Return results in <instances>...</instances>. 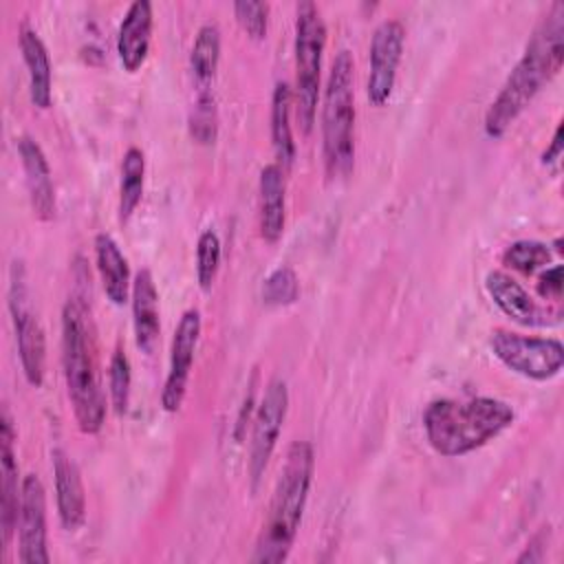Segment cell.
Returning <instances> with one entry per match:
<instances>
[{
	"instance_id": "1",
	"label": "cell",
	"mask_w": 564,
	"mask_h": 564,
	"mask_svg": "<svg viewBox=\"0 0 564 564\" xmlns=\"http://www.w3.org/2000/svg\"><path fill=\"white\" fill-rule=\"evenodd\" d=\"M564 59V2H553L533 29L518 64L485 112V134L500 139L522 115L540 88L551 82Z\"/></svg>"
},
{
	"instance_id": "2",
	"label": "cell",
	"mask_w": 564,
	"mask_h": 564,
	"mask_svg": "<svg viewBox=\"0 0 564 564\" xmlns=\"http://www.w3.org/2000/svg\"><path fill=\"white\" fill-rule=\"evenodd\" d=\"M62 366L77 427L84 434H97L106 421V397L99 381L90 311L75 295L62 308Z\"/></svg>"
},
{
	"instance_id": "3",
	"label": "cell",
	"mask_w": 564,
	"mask_h": 564,
	"mask_svg": "<svg viewBox=\"0 0 564 564\" xmlns=\"http://www.w3.org/2000/svg\"><path fill=\"white\" fill-rule=\"evenodd\" d=\"M513 408L494 397L436 399L423 412L430 447L441 456H465L513 423Z\"/></svg>"
},
{
	"instance_id": "4",
	"label": "cell",
	"mask_w": 564,
	"mask_h": 564,
	"mask_svg": "<svg viewBox=\"0 0 564 564\" xmlns=\"http://www.w3.org/2000/svg\"><path fill=\"white\" fill-rule=\"evenodd\" d=\"M313 467V445L308 441H293L286 449V458L273 489L267 520L256 540L251 562L278 564L289 557L308 500Z\"/></svg>"
},
{
	"instance_id": "5",
	"label": "cell",
	"mask_w": 564,
	"mask_h": 564,
	"mask_svg": "<svg viewBox=\"0 0 564 564\" xmlns=\"http://www.w3.org/2000/svg\"><path fill=\"white\" fill-rule=\"evenodd\" d=\"M352 55L339 51L333 59L322 101V152L330 178H344L355 163V90Z\"/></svg>"
},
{
	"instance_id": "6",
	"label": "cell",
	"mask_w": 564,
	"mask_h": 564,
	"mask_svg": "<svg viewBox=\"0 0 564 564\" xmlns=\"http://www.w3.org/2000/svg\"><path fill=\"white\" fill-rule=\"evenodd\" d=\"M326 48V24L315 2H300L295 15V93L293 112L302 134L315 123L319 99L322 55Z\"/></svg>"
},
{
	"instance_id": "7",
	"label": "cell",
	"mask_w": 564,
	"mask_h": 564,
	"mask_svg": "<svg viewBox=\"0 0 564 564\" xmlns=\"http://www.w3.org/2000/svg\"><path fill=\"white\" fill-rule=\"evenodd\" d=\"M489 346L509 370L533 381L557 377L564 364V348L555 337H529L498 328L491 333Z\"/></svg>"
},
{
	"instance_id": "8",
	"label": "cell",
	"mask_w": 564,
	"mask_h": 564,
	"mask_svg": "<svg viewBox=\"0 0 564 564\" xmlns=\"http://www.w3.org/2000/svg\"><path fill=\"white\" fill-rule=\"evenodd\" d=\"M9 311H11V319H13L18 355H20L24 379L33 388H40L44 381V372H46V337H44V328H42L40 319L31 311L24 269L20 262H13V267H11Z\"/></svg>"
},
{
	"instance_id": "9",
	"label": "cell",
	"mask_w": 564,
	"mask_h": 564,
	"mask_svg": "<svg viewBox=\"0 0 564 564\" xmlns=\"http://www.w3.org/2000/svg\"><path fill=\"white\" fill-rule=\"evenodd\" d=\"M289 410V388L282 379L269 381L264 397L253 416L251 447H249V478L256 489L269 465V458L278 445L284 419Z\"/></svg>"
},
{
	"instance_id": "10",
	"label": "cell",
	"mask_w": 564,
	"mask_h": 564,
	"mask_svg": "<svg viewBox=\"0 0 564 564\" xmlns=\"http://www.w3.org/2000/svg\"><path fill=\"white\" fill-rule=\"evenodd\" d=\"M403 44H405V26L399 20H383L372 33L366 95H368V101L377 108L386 106L392 97L397 70L403 55Z\"/></svg>"
},
{
	"instance_id": "11",
	"label": "cell",
	"mask_w": 564,
	"mask_h": 564,
	"mask_svg": "<svg viewBox=\"0 0 564 564\" xmlns=\"http://www.w3.org/2000/svg\"><path fill=\"white\" fill-rule=\"evenodd\" d=\"M18 560L24 564H48L46 549V494L37 474L22 478L18 513Z\"/></svg>"
},
{
	"instance_id": "12",
	"label": "cell",
	"mask_w": 564,
	"mask_h": 564,
	"mask_svg": "<svg viewBox=\"0 0 564 564\" xmlns=\"http://www.w3.org/2000/svg\"><path fill=\"white\" fill-rule=\"evenodd\" d=\"M200 313L196 308L185 311L176 324L170 348V368L161 390V408L165 412H178V408L183 405L194 352L200 337Z\"/></svg>"
},
{
	"instance_id": "13",
	"label": "cell",
	"mask_w": 564,
	"mask_h": 564,
	"mask_svg": "<svg viewBox=\"0 0 564 564\" xmlns=\"http://www.w3.org/2000/svg\"><path fill=\"white\" fill-rule=\"evenodd\" d=\"M485 289L494 304L513 322L522 326H533V328H546L555 326L562 319V313L551 306L538 304L529 291L513 280L505 271H489L485 275Z\"/></svg>"
},
{
	"instance_id": "14",
	"label": "cell",
	"mask_w": 564,
	"mask_h": 564,
	"mask_svg": "<svg viewBox=\"0 0 564 564\" xmlns=\"http://www.w3.org/2000/svg\"><path fill=\"white\" fill-rule=\"evenodd\" d=\"M15 432L13 423L9 416V410L2 408V419H0V474H2V496H0V522H2V544L4 551L9 549L13 540V531L18 529V513H20V491H22V480L18 478L20 467L13 449Z\"/></svg>"
},
{
	"instance_id": "15",
	"label": "cell",
	"mask_w": 564,
	"mask_h": 564,
	"mask_svg": "<svg viewBox=\"0 0 564 564\" xmlns=\"http://www.w3.org/2000/svg\"><path fill=\"white\" fill-rule=\"evenodd\" d=\"M18 154L22 161L29 203L33 214L40 220H53L57 212V203H55V185H53V176H51V167L44 150L33 137L24 134L18 139Z\"/></svg>"
},
{
	"instance_id": "16",
	"label": "cell",
	"mask_w": 564,
	"mask_h": 564,
	"mask_svg": "<svg viewBox=\"0 0 564 564\" xmlns=\"http://www.w3.org/2000/svg\"><path fill=\"white\" fill-rule=\"evenodd\" d=\"M57 516L66 531H77L86 520V494L75 460L59 447L51 452Z\"/></svg>"
},
{
	"instance_id": "17",
	"label": "cell",
	"mask_w": 564,
	"mask_h": 564,
	"mask_svg": "<svg viewBox=\"0 0 564 564\" xmlns=\"http://www.w3.org/2000/svg\"><path fill=\"white\" fill-rule=\"evenodd\" d=\"M150 40H152V4L148 0H134L117 33V53L119 62L128 73H137L150 51Z\"/></svg>"
},
{
	"instance_id": "18",
	"label": "cell",
	"mask_w": 564,
	"mask_h": 564,
	"mask_svg": "<svg viewBox=\"0 0 564 564\" xmlns=\"http://www.w3.org/2000/svg\"><path fill=\"white\" fill-rule=\"evenodd\" d=\"M132 326H134V341L141 352L152 355L161 333L159 319V293L150 269H141L132 280Z\"/></svg>"
},
{
	"instance_id": "19",
	"label": "cell",
	"mask_w": 564,
	"mask_h": 564,
	"mask_svg": "<svg viewBox=\"0 0 564 564\" xmlns=\"http://www.w3.org/2000/svg\"><path fill=\"white\" fill-rule=\"evenodd\" d=\"M20 51L29 73V97L33 106L46 110L53 101V70L48 51L42 37L29 26L20 29Z\"/></svg>"
},
{
	"instance_id": "20",
	"label": "cell",
	"mask_w": 564,
	"mask_h": 564,
	"mask_svg": "<svg viewBox=\"0 0 564 564\" xmlns=\"http://www.w3.org/2000/svg\"><path fill=\"white\" fill-rule=\"evenodd\" d=\"M95 260L101 278V286L106 297L115 306H123L130 297V267L119 245L108 234L95 236Z\"/></svg>"
},
{
	"instance_id": "21",
	"label": "cell",
	"mask_w": 564,
	"mask_h": 564,
	"mask_svg": "<svg viewBox=\"0 0 564 564\" xmlns=\"http://www.w3.org/2000/svg\"><path fill=\"white\" fill-rule=\"evenodd\" d=\"M284 170L269 163L260 172V236L267 242H278L284 234Z\"/></svg>"
},
{
	"instance_id": "22",
	"label": "cell",
	"mask_w": 564,
	"mask_h": 564,
	"mask_svg": "<svg viewBox=\"0 0 564 564\" xmlns=\"http://www.w3.org/2000/svg\"><path fill=\"white\" fill-rule=\"evenodd\" d=\"M291 110H293V90L286 82H278L271 95V143L282 170L293 165L295 159V141L291 128Z\"/></svg>"
},
{
	"instance_id": "23",
	"label": "cell",
	"mask_w": 564,
	"mask_h": 564,
	"mask_svg": "<svg viewBox=\"0 0 564 564\" xmlns=\"http://www.w3.org/2000/svg\"><path fill=\"white\" fill-rule=\"evenodd\" d=\"M218 59H220V29L214 22H205L196 33V40L189 53V68H192L198 93L209 90V84L218 68Z\"/></svg>"
},
{
	"instance_id": "24",
	"label": "cell",
	"mask_w": 564,
	"mask_h": 564,
	"mask_svg": "<svg viewBox=\"0 0 564 564\" xmlns=\"http://www.w3.org/2000/svg\"><path fill=\"white\" fill-rule=\"evenodd\" d=\"M145 181V156L139 148H128L121 161V185H119V220L128 223L143 196Z\"/></svg>"
},
{
	"instance_id": "25",
	"label": "cell",
	"mask_w": 564,
	"mask_h": 564,
	"mask_svg": "<svg viewBox=\"0 0 564 564\" xmlns=\"http://www.w3.org/2000/svg\"><path fill=\"white\" fill-rule=\"evenodd\" d=\"M549 260H551V249L540 240H516L502 253V262L509 269L524 275H531L538 269L546 267Z\"/></svg>"
},
{
	"instance_id": "26",
	"label": "cell",
	"mask_w": 564,
	"mask_h": 564,
	"mask_svg": "<svg viewBox=\"0 0 564 564\" xmlns=\"http://www.w3.org/2000/svg\"><path fill=\"white\" fill-rule=\"evenodd\" d=\"M216 134H218L216 99L212 90H200L189 112V137L200 145H209L216 141Z\"/></svg>"
},
{
	"instance_id": "27",
	"label": "cell",
	"mask_w": 564,
	"mask_h": 564,
	"mask_svg": "<svg viewBox=\"0 0 564 564\" xmlns=\"http://www.w3.org/2000/svg\"><path fill=\"white\" fill-rule=\"evenodd\" d=\"M130 386H132L130 359L121 348H117L108 366V394L117 414H123L128 410Z\"/></svg>"
},
{
	"instance_id": "28",
	"label": "cell",
	"mask_w": 564,
	"mask_h": 564,
	"mask_svg": "<svg viewBox=\"0 0 564 564\" xmlns=\"http://www.w3.org/2000/svg\"><path fill=\"white\" fill-rule=\"evenodd\" d=\"M220 264V240L216 231L205 229L196 242V280L203 291H209Z\"/></svg>"
},
{
	"instance_id": "29",
	"label": "cell",
	"mask_w": 564,
	"mask_h": 564,
	"mask_svg": "<svg viewBox=\"0 0 564 564\" xmlns=\"http://www.w3.org/2000/svg\"><path fill=\"white\" fill-rule=\"evenodd\" d=\"M300 297V282L291 267H278L262 284V300L269 306H289Z\"/></svg>"
},
{
	"instance_id": "30",
	"label": "cell",
	"mask_w": 564,
	"mask_h": 564,
	"mask_svg": "<svg viewBox=\"0 0 564 564\" xmlns=\"http://www.w3.org/2000/svg\"><path fill=\"white\" fill-rule=\"evenodd\" d=\"M234 13L242 31L253 37V40H264L267 37V26H269V4L267 2H256V0H238L234 2Z\"/></svg>"
},
{
	"instance_id": "31",
	"label": "cell",
	"mask_w": 564,
	"mask_h": 564,
	"mask_svg": "<svg viewBox=\"0 0 564 564\" xmlns=\"http://www.w3.org/2000/svg\"><path fill=\"white\" fill-rule=\"evenodd\" d=\"M535 289L542 300H562V264H553L551 269H546L538 278Z\"/></svg>"
},
{
	"instance_id": "32",
	"label": "cell",
	"mask_w": 564,
	"mask_h": 564,
	"mask_svg": "<svg viewBox=\"0 0 564 564\" xmlns=\"http://www.w3.org/2000/svg\"><path fill=\"white\" fill-rule=\"evenodd\" d=\"M546 535H549V531H540L529 544H527V549H524V553H520L518 555V560L516 562H542V557H544V546H546Z\"/></svg>"
},
{
	"instance_id": "33",
	"label": "cell",
	"mask_w": 564,
	"mask_h": 564,
	"mask_svg": "<svg viewBox=\"0 0 564 564\" xmlns=\"http://www.w3.org/2000/svg\"><path fill=\"white\" fill-rule=\"evenodd\" d=\"M562 130H564V126H562V123H557V128H555V132H553V139H551L549 148H546V150H544V154H542V163H544V165H553V163H557V161H560L562 150H564Z\"/></svg>"
}]
</instances>
